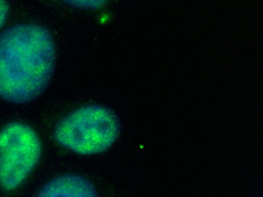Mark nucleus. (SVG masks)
<instances>
[{
	"mask_svg": "<svg viewBox=\"0 0 263 197\" xmlns=\"http://www.w3.org/2000/svg\"><path fill=\"white\" fill-rule=\"evenodd\" d=\"M55 67L50 32L35 24H20L0 34V98L23 105L40 96Z\"/></svg>",
	"mask_w": 263,
	"mask_h": 197,
	"instance_id": "f257e3e1",
	"label": "nucleus"
},
{
	"mask_svg": "<svg viewBox=\"0 0 263 197\" xmlns=\"http://www.w3.org/2000/svg\"><path fill=\"white\" fill-rule=\"evenodd\" d=\"M120 133L116 114L101 105L80 107L56 125L53 139L58 144L81 155H93L109 150Z\"/></svg>",
	"mask_w": 263,
	"mask_h": 197,
	"instance_id": "f03ea898",
	"label": "nucleus"
},
{
	"mask_svg": "<svg viewBox=\"0 0 263 197\" xmlns=\"http://www.w3.org/2000/svg\"><path fill=\"white\" fill-rule=\"evenodd\" d=\"M42 156L36 131L26 124L12 122L0 130V187L18 189L29 178Z\"/></svg>",
	"mask_w": 263,
	"mask_h": 197,
	"instance_id": "7ed1b4c3",
	"label": "nucleus"
},
{
	"mask_svg": "<svg viewBox=\"0 0 263 197\" xmlns=\"http://www.w3.org/2000/svg\"><path fill=\"white\" fill-rule=\"evenodd\" d=\"M36 197H98L94 186L77 174H63L46 183Z\"/></svg>",
	"mask_w": 263,
	"mask_h": 197,
	"instance_id": "20e7f679",
	"label": "nucleus"
},
{
	"mask_svg": "<svg viewBox=\"0 0 263 197\" xmlns=\"http://www.w3.org/2000/svg\"><path fill=\"white\" fill-rule=\"evenodd\" d=\"M64 3L74 8L97 9L103 6L105 2L104 1H64Z\"/></svg>",
	"mask_w": 263,
	"mask_h": 197,
	"instance_id": "39448f33",
	"label": "nucleus"
},
{
	"mask_svg": "<svg viewBox=\"0 0 263 197\" xmlns=\"http://www.w3.org/2000/svg\"><path fill=\"white\" fill-rule=\"evenodd\" d=\"M9 13V5L5 1L0 0V29H2L8 19Z\"/></svg>",
	"mask_w": 263,
	"mask_h": 197,
	"instance_id": "423d86ee",
	"label": "nucleus"
}]
</instances>
